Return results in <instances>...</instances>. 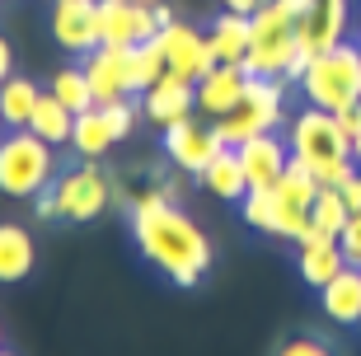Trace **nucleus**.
<instances>
[{"instance_id": "obj_10", "label": "nucleus", "mask_w": 361, "mask_h": 356, "mask_svg": "<svg viewBox=\"0 0 361 356\" xmlns=\"http://www.w3.org/2000/svg\"><path fill=\"white\" fill-rule=\"evenodd\" d=\"M99 33L108 47H141L160 33L150 0H99Z\"/></svg>"}, {"instance_id": "obj_26", "label": "nucleus", "mask_w": 361, "mask_h": 356, "mask_svg": "<svg viewBox=\"0 0 361 356\" xmlns=\"http://www.w3.org/2000/svg\"><path fill=\"white\" fill-rule=\"evenodd\" d=\"M352 221L348 202L338 188H319V197H314V211H310V230H319V235H343V225Z\"/></svg>"}, {"instance_id": "obj_2", "label": "nucleus", "mask_w": 361, "mask_h": 356, "mask_svg": "<svg viewBox=\"0 0 361 356\" xmlns=\"http://www.w3.org/2000/svg\"><path fill=\"white\" fill-rule=\"evenodd\" d=\"M310 10V0H263V10L249 19V52L240 66L263 80H300V42L295 19Z\"/></svg>"}, {"instance_id": "obj_13", "label": "nucleus", "mask_w": 361, "mask_h": 356, "mask_svg": "<svg viewBox=\"0 0 361 356\" xmlns=\"http://www.w3.org/2000/svg\"><path fill=\"white\" fill-rule=\"evenodd\" d=\"M127 52H132V47H108V42H99L94 52H85L80 70H85V80H90L94 104L132 99V66H127Z\"/></svg>"}, {"instance_id": "obj_18", "label": "nucleus", "mask_w": 361, "mask_h": 356, "mask_svg": "<svg viewBox=\"0 0 361 356\" xmlns=\"http://www.w3.org/2000/svg\"><path fill=\"white\" fill-rule=\"evenodd\" d=\"M244 85H249V70L221 61V66H212L197 80V108L207 113V118H216V122L230 118L235 104H240V94H244Z\"/></svg>"}, {"instance_id": "obj_29", "label": "nucleus", "mask_w": 361, "mask_h": 356, "mask_svg": "<svg viewBox=\"0 0 361 356\" xmlns=\"http://www.w3.org/2000/svg\"><path fill=\"white\" fill-rule=\"evenodd\" d=\"M47 94H56V99H61L71 113H85V108L94 104L90 80H85V70H80V66H61V70L52 75V85H47Z\"/></svg>"}, {"instance_id": "obj_14", "label": "nucleus", "mask_w": 361, "mask_h": 356, "mask_svg": "<svg viewBox=\"0 0 361 356\" xmlns=\"http://www.w3.org/2000/svg\"><path fill=\"white\" fill-rule=\"evenodd\" d=\"M52 38L56 47L85 56L94 52L104 33H99V0H56L52 5Z\"/></svg>"}, {"instance_id": "obj_16", "label": "nucleus", "mask_w": 361, "mask_h": 356, "mask_svg": "<svg viewBox=\"0 0 361 356\" xmlns=\"http://www.w3.org/2000/svg\"><path fill=\"white\" fill-rule=\"evenodd\" d=\"M348 267V253L338 244L334 235H319V230H305V235L295 239V272L305 286H329Z\"/></svg>"}, {"instance_id": "obj_32", "label": "nucleus", "mask_w": 361, "mask_h": 356, "mask_svg": "<svg viewBox=\"0 0 361 356\" xmlns=\"http://www.w3.org/2000/svg\"><path fill=\"white\" fill-rule=\"evenodd\" d=\"M33 211H38L42 221H56V216H61V202H56V188H52V183L42 188L38 197H33Z\"/></svg>"}, {"instance_id": "obj_31", "label": "nucleus", "mask_w": 361, "mask_h": 356, "mask_svg": "<svg viewBox=\"0 0 361 356\" xmlns=\"http://www.w3.org/2000/svg\"><path fill=\"white\" fill-rule=\"evenodd\" d=\"M338 244H343V253H348V263H352V267H361V211L352 216L348 225H343Z\"/></svg>"}, {"instance_id": "obj_27", "label": "nucleus", "mask_w": 361, "mask_h": 356, "mask_svg": "<svg viewBox=\"0 0 361 356\" xmlns=\"http://www.w3.org/2000/svg\"><path fill=\"white\" fill-rule=\"evenodd\" d=\"M127 66H132V94H136V99H141V94L169 70V66H164V52L155 47V38L141 42V47H132V52H127Z\"/></svg>"}, {"instance_id": "obj_9", "label": "nucleus", "mask_w": 361, "mask_h": 356, "mask_svg": "<svg viewBox=\"0 0 361 356\" xmlns=\"http://www.w3.org/2000/svg\"><path fill=\"white\" fill-rule=\"evenodd\" d=\"M155 47L164 52V66L174 70V75L192 80V85H197L212 66H221L216 52H212V38L197 33L192 24H178V19H174V24H164L160 33H155Z\"/></svg>"}, {"instance_id": "obj_30", "label": "nucleus", "mask_w": 361, "mask_h": 356, "mask_svg": "<svg viewBox=\"0 0 361 356\" xmlns=\"http://www.w3.org/2000/svg\"><path fill=\"white\" fill-rule=\"evenodd\" d=\"M277 356H334V347L324 338H291V343L277 347Z\"/></svg>"}, {"instance_id": "obj_28", "label": "nucleus", "mask_w": 361, "mask_h": 356, "mask_svg": "<svg viewBox=\"0 0 361 356\" xmlns=\"http://www.w3.org/2000/svg\"><path fill=\"white\" fill-rule=\"evenodd\" d=\"M240 211H244V225H249V230L277 239V197H272V188H249L240 197Z\"/></svg>"}, {"instance_id": "obj_8", "label": "nucleus", "mask_w": 361, "mask_h": 356, "mask_svg": "<svg viewBox=\"0 0 361 356\" xmlns=\"http://www.w3.org/2000/svg\"><path fill=\"white\" fill-rule=\"evenodd\" d=\"M272 197H277V239H291L295 244L310 230V211H314V197H319V178L300 159H291L286 173L277 178V188H272Z\"/></svg>"}, {"instance_id": "obj_37", "label": "nucleus", "mask_w": 361, "mask_h": 356, "mask_svg": "<svg viewBox=\"0 0 361 356\" xmlns=\"http://www.w3.org/2000/svg\"><path fill=\"white\" fill-rule=\"evenodd\" d=\"M0 352H5V324H0Z\"/></svg>"}, {"instance_id": "obj_40", "label": "nucleus", "mask_w": 361, "mask_h": 356, "mask_svg": "<svg viewBox=\"0 0 361 356\" xmlns=\"http://www.w3.org/2000/svg\"><path fill=\"white\" fill-rule=\"evenodd\" d=\"M0 356H14V352H0Z\"/></svg>"}, {"instance_id": "obj_25", "label": "nucleus", "mask_w": 361, "mask_h": 356, "mask_svg": "<svg viewBox=\"0 0 361 356\" xmlns=\"http://www.w3.org/2000/svg\"><path fill=\"white\" fill-rule=\"evenodd\" d=\"M38 99H42V90L28 75H19V70H14V75L0 85V113H5V127H28V118H33Z\"/></svg>"}, {"instance_id": "obj_41", "label": "nucleus", "mask_w": 361, "mask_h": 356, "mask_svg": "<svg viewBox=\"0 0 361 356\" xmlns=\"http://www.w3.org/2000/svg\"><path fill=\"white\" fill-rule=\"evenodd\" d=\"M357 28H361V19H357Z\"/></svg>"}, {"instance_id": "obj_1", "label": "nucleus", "mask_w": 361, "mask_h": 356, "mask_svg": "<svg viewBox=\"0 0 361 356\" xmlns=\"http://www.w3.org/2000/svg\"><path fill=\"white\" fill-rule=\"evenodd\" d=\"M132 239L141 258L183 290L202 286L212 272V239L188 211H178V202L164 197L160 183L132 197Z\"/></svg>"}, {"instance_id": "obj_43", "label": "nucleus", "mask_w": 361, "mask_h": 356, "mask_svg": "<svg viewBox=\"0 0 361 356\" xmlns=\"http://www.w3.org/2000/svg\"><path fill=\"white\" fill-rule=\"evenodd\" d=\"M52 5H56V0H52Z\"/></svg>"}, {"instance_id": "obj_23", "label": "nucleus", "mask_w": 361, "mask_h": 356, "mask_svg": "<svg viewBox=\"0 0 361 356\" xmlns=\"http://www.w3.org/2000/svg\"><path fill=\"white\" fill-rule=\"evenodd\" d=\"M202 188L212 192V197H221V202H240L244 192H249V178H244V169H240V150H221V155L202 169Z\"/></svg>"}, {"instance_id": "obj_20", "label": "nucleus", "mask_w": 361, "mask_h": 356, "mask_svg": "<svg viewBox=\"0 0 361 356\" xmlns=\"http://www.w3.org/2000/svg\"><path fill=\"white\" fill-rule=\"evenodd\" d=\"M319 305L334 324H361V267H343L329 286H319Z\"/></svg>"}, {"instance_id": "obj_3", "label": "nucleus", "mask_w": 361, "mask_h": 356, "mask_svg": "<svg viewBox=\"0 0 361 356\" xmlns=\"http://www.w3.org/2000/svg\"><path fill=\"white\" fill-rule=\"evenodd\" d=\"M286 145H291V159H300L319 188H338L348 178L357 164H352V141L343 136L334 113H324V108H300L291 122H286Z\"/></svg>"}, {"instance_id": "obj_12", "label": "nucleus", "mask_w": 361, "mask_h": 356, "mask_svg": "<svg viewBox=\"0 0 361 356\" xmlns=\"http://www.w3.org/2000/svg\"><path fill=\"white\" fill-rule=\"evenodd\" d=\"M221 150H226V145H221L216 127H202L197 118H183V122H174V127H164V155L183 173H197L202 178V169H207Z\"/></svg>"}, {"instance_id": "obj_6", "label": "nucleus", "mask_w": 361, "mask_h": 356, "mask_svg": "<svg viewBox=\"0 0 361 356\" xmlns=\"http://www.w3.org/2000/svg\"><path fill=\"white\" fill-rule=\"evenodd\" d=\"M281 118H286V80L249 75V85H244L235 113L216 122V136H221V145H230V150H235V145H244L249 136L277 132Z\"/></svg>"}, {"instance_id": "obj_15", "label": "nucleus", "mask_w": 361, "mask_h": 356, "mask_svg": "<svg viewBox=\"0 0 361 356\" xmlns=\"http://www.w3.org/2000/svg\"><path fill=\"white\" fill-rule=\"evenodd\" d=\"M192 108H197V85L174 75V70H164V75L141 94V113H146V122H155L160 132L174 127V122H183V118H192Z\"/></svg>"}, {"instance_id": "obj_33", "label": "nucleus", "mask_w": 361, "mask_h": 356, "mask_svg": "<svg viewBox=\"0 0 361 356\" xmlns=\"http://www.w3.org/2000/svg\"><path fill=\"white\" fill-rule=\"evenodd\" d=\"M14 75V47H10V38L0 33V85Z\"/></svg>"}, {"instance_id": "obj_24", "label": "nucleus", "mask_w": 361, "mask_h": 356, "mask_svg": "<svg viewBox=\"0 0 361 356\" xmlns=\"http://www.w3.org/2000/svg\"><path fill=\"white\" fill-rule=\"evenodd\" d=\"M28 132H38L42 141H52V145H71V132H75V113H71L56 94L42 90L38 108H33V118H28Z\"/></svg>"}, {"instance_id": "obj_7", "label": "nucleus", "mask_w": 361, "mask_h": 356, "mask_svg": "<svg viewBox=\"0 0 361 356\" xmlns=\"http://www.w3.org/2000/svg\"><path fill=\"white\" fill-rule=\"evenodd\" d=\"M52 188H56V202H61V221H75V225L99 221L108 211V202H113V183L94 159H80L75 169L56 173Z\"/></svg>"}, {"instance_id": "obj_42", "label": "nucleus", "mask_w": 361, "mask_h": 356, "mask_svg": "<svg viewBox=\"0 0 361 356\" xmlns=\"http://www.w3.org/2000/svg\"><path fill=\"white\" fill-rule=\"evenodd\" d=\"M0 5H5V0H0Z\"/></svg>"}, {"instance_id": "obj_39", "label": "nucleus", "mask_w": 361, "mask_h": 356, "mask_svg": "<svg viewBox=\"0 0 361 356\" xmlns=\"http://www.w3.org/2000/svg\"><path fill=\"white\" fill-rule=\"evenodd\" d=\"M357 56H361V42H357Z\"/></svg>"}, {"instance_id": "obj_38", "label": "nucleus", "mask_w": 361, "mask_h": 356, "mask_svg": "<svg viewBox=\"0 0 361 356\" xmlns=\"http://www.w3.org/2000/svg\"><path fill=\"white\" fill-rule=\"evenodd\" d=\"M5 132H10V127H5V113H0V136H5Z\"/></svg>"}, {"instance_id": "obj_19", "label": "nucleus", "mask_w": 361, "mask_h": 356, "mask_svg": "<svg viewBox=\"0 0 361 356\" xmlns=\"http://www.w3.org/2000/svg\"><path fill=\"white\" fill-rule=\"evenodd\" d=\"M118 145V127L108 118L104 104H90L85 113H75V132H71V150L80 159H99Z\"/></svg>"}, {"instance_id": "obj_22", "label": "nucleus", "mask_w": 361, "mask_h": 356, "mask_svg": "<svg viewBox=\"0 0 361 356\" xmlns=\"http://www.w3.org/2000/svg\"><path fill=\"white\" fill-rule=\"evenodd\" d=\"M212 52L216 61H230V66H240L244 52H249V14H235V10H221L212 19Z\"/></svg>"}, {"instance_id": "obj_17", "label": "nucleus", "mask_w": 361, "mask_h": 356, "mask_svg": "<svg viewBox=\"0 0 361 356\" xmlns=\"http://www.w3.org/2000/svg\"><path fill=\"white\" fill-rule=\"evenodd\" d=\"M240 150V169L244 178H249V188H277V178L286 173V164H291V145H286V136H249L244 145H235Z\"/></svg>"}, {"instance_id": "obj_36", "label": "nucleus", "mask_w": 361, "mask_h": 356, "mask_svg": "<svg viewBox=\"0 0 361 356\" xmlns=\"http://www.w3.org/2000/svg\"><path fill=\"white\" fill-rule=\"evenodd\" d=\"M352 164H357V169H361V132L352 136Z\"/></svg>"}, {"instance_id": "obj_34", "label": "nucleus", "mask_w": 361, "mask_h": 356, "mask_svg": "<svg viewBox=\"0 0 361 356\" xmlns=\"http://www.w3.org/2000/svg\"><path fill=\"white\" fill-rule=\"evenodd\" d=\"M221 10H235V14H249V19H254V14L263 10V0H221Z\"/></svg>"}, {"instance_id": "obj_21", "label": "nucleus", "mask_w": 361, "mask_h": 356, "mask_svg": "<svg viewBox=\"0 0 361 356\" xmlns=\"http://www.w3.org/2000/svg\"><path fill=\"white\" fill-rule=\"evenodd\" d=\"M33 272V235H28L24 225L5 221L0 225V281L14 286V281H24Z\"/></svg>"}, {"instance_id": "obj_35", "label": "nucleus", "mask_w": 361, "mask_h": 356, "mask_svg": "<svg viewBox=\"0 0 361 356\" xmlns=\"http://www.w3.org/2000/svg\"><path fill=\"white\" fill-rule=\"evenodd\" d=\"M155 19H160V28L174 24V10H169V5H155Z\"/></svg>"}, {"instance_id": "obj_5", "label": "nucleus", "mask_w": 361, "mask_h": 356, "mask_svg": "<svg viewBox=\"0 0 361 356\" xmlns=\"http://www.w3.org/2000/svg\"><path fill=\"white\" fill-rule=\"evenodd\" d=\"M300 90L314 108L324 113H343V108L361 104V56L357 42H338L329 52H319L314 61H305L300 70Z\"/></svg>"}, {"instance_id": "obj_4", "label": "nucleus", "mask_w": 361, "mask_h": 356, "mask_svg": "<svg viewBox=\"0 0 361 356\" xmlns=\"http://www.w3.org/2000/svg\"><path fill=\"white\" fill-rule=\"evenodd\" d=\"M47 183H56V145L28 127H10L0 136V192L33 202Z\"/></svg>"}, {"instance_id": "obj_11", "label": "nucleus", "mask_w": 361, "mask_h": 356, "mask_svg": "<svg viewBox=\"0 0 361 356\" xmlns=\"http://www.w3.org/2000/svg\"><path fill=\"white\" fill-rule=\"evenodd\" d=\"M348 0H310V10L295 19V42H300V61H314L319 52L348 42Z\"/></svg>"}]
</instances>
